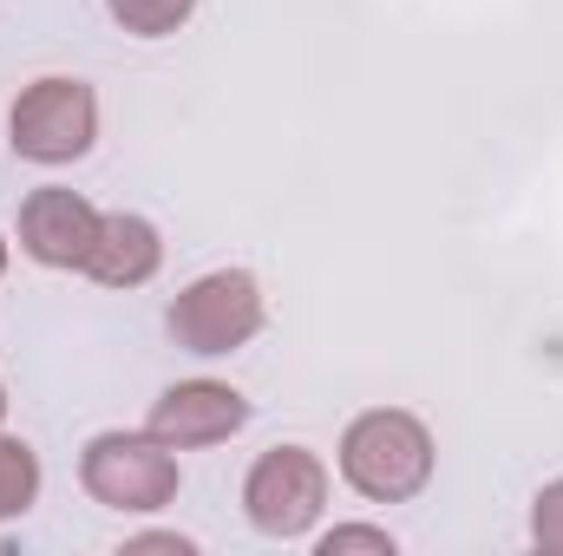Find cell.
<instances>
[{
    "instance_id": "6da1fadb",
    "label": "cell",
    "mask_w": 563,
    "mask_h": 556,
    "mask_svg": "<svg viewBox=\"0 0 563 556\" xmlns=\"http://www.w3.org/2000/svg\"><path fill=\"white\" fill-rule=\"evenodd\" d=\"M341 478L367 504H407L432 478V432L400 407H374L341 432Z\"/></svg>"
},
{
    "instance_id": "7a4b0ae2",
    "label": "cell",
    "mask_w": 563,
    "mask_h": 556,
    "mask_svg": "<svg viewBox=\"0 0 563 556\" xmlns=\"http://www.w3.org/2000/svg\"><path fill=\"white\" fill-rule=\"evenodd\" d=\"M79 485L106 511H164L177 498V452L151 432H99L79 458Z\"/></svg>"
},
{
    "instance_id": "3957f363",
    "label": "cell",
    "mask_w": 563,
    "mask_h": 556,
    "mask_svg": "<svg viewBox=\"0 0 563 556\" xmlns=\"http://www.w3.org/2000/svg\"><path fill=\"white\" fill-rule=\"evenodd\" d=\"M263 334V288L250 269H217V276L190 281L170 301V341L184 354H236L243 341Z\"/></svg>"
},
{
    "instance_id": "277c9868",
    "label": "cell",
    "mask_w": 563,
    "mask_h": 556,
    "mask_svg": "<svg viewBox=\"0 0 563 556\" xmlns=\"http://www.w3.org/2000/svg\"><path fill=\"white\" fill-rule=\"evenodd\" d=\"M7 132H13V151L26 164H73L99 138V99L86 79H33L13 99Z\"/></svg>"
},
{
    "instance_id": "5b68a950",
    "label": "cell",
    "mask_w": 563,
    "mask_h": 556,
    "mask_svg": "<svg viewBox=\"0 0 563 556\" xmlns=\"http://www.w3.org/2000/svg\"><path fill=\"white\" fill-rule=\"evenodd\" d=\"M243 511L263 537H308L328 511V465L308 445H276L243 478Z\"/></svg>"
},
{
    "instance_id": "8992f818",
    "label": "cell",
    "mask_w": 563,
    "mask_h": 556,
    "mask_svg": "<svg viewBox=\"0 0 563 556\" xmlns=\"http://www.w3.org/2000/svg\"><path fill=\"white\" fill-rule=\"evenodd\" d=\"M250 425V400L223 380H177L157 407H151V438H164L170 452H197V445H217L230 432Z\"/></svg>"
},
{
    "instance_id": "52a82bcc",
    "label": "cell",
    "mask_w": 563,
    "mask_h": 556,
    "mask_svg": "<svg viewBox=\"0 0 563 556\" xmlns=\"http://www.w3.org/2000/svg\"><path fill=\"white\" fill-rule=\"evenodd\" d=\"M92 236H99V210L79 190H33L20 203V249L40 269H86Z\"/></svg>"
},
{
    "instance_id": "ba28073f",
    "label": "cell",
    "mask_w": 563,
    "mask_h": 556,
    "mask_svg": "<svg viewBox=\"0 0 563 556\" xmlns=\"http://www.w3.org/2000/svg\"><path fill=\"white\" fill-rule=\"evenodd\" d=\"M157 263H164V243H157V230L144 216L99 210V236L86 249V276L106 281V288H139V281L157 276Z\"/></svg>"
},
{
    "instance_id": "9c48e42d",
    "label": "cell",
    "mask_w": 563,
    "mask_h": 556,
    "mask_svg": "<svg viewBox=\"0 0 563 556\" xmlns=\"http://www.w3.org/2000/svg\"><path fill=\"white\" fill-rule=\"evenodd\" d=\"M40 498V452L26 438H0V524Z\"/></svg>"
},
{
    "instance_id": "30bf717a",
    "label": "cell",
    "mask_w": 563,
    "mask_h": 556,
    "mask_svg": "<svg viewBox=\"0 0 563 556\" xmlns=\"http://www.w3.org/2000/svg\"><path fill=\"white\" fill-rule=\"evenodd\" d=\"M112 7V20L125 26V33H139V40H164V33H177L190 13H197V0H106Z\"/></svg>"
},
{
    "instance_id": "8fae6325",
    "label": "cell",
    "mask_w": 563,
    "mask_h": 556,
    "mask_svg": "<svg viewBox=\"0 0 563 556\" xmlns=\"http://www.w3.org/2000/svg\"><path fill=\"white\" fill-rule=\"evenodd\" d=\"M531 537H538V551L563 556V478H551V485L538 491V504H531Z\"/></svg>"
},
{
    "instance_id": "7c38bea8",
    "label": "cell",
    "mask_w": 563,
    "mask_h": 556,
    "mask_svg": "<svg viewBox=\"0 0 563 556\" xmlns=\"http://www.w3.org/2000/svg\"><path fill=\"white\" fill-rule=\"evenodd\" d=\"M321 556H347V551H374V556H394V537L387 531H374V524H334L321 544H314Z\"/></svg>"
},
{
    "instance_id": "4fadbf2b",
    "label": "cell",
    "mask_w": 563,
    "mask_h": 556,
    "mask_svg": "<svg viewBox=\"0 0 563 556\" xmlns=\"http://www.w3.org/2000/svg\"><path fill=\"white\" fill-rule=\"evenodd\" d=\"M125 551H177V556H190V537H132Z\"/></svg>"
},
{
    "instance_id": "5bb4252c",
    "label": "cell",
    "mask_w": 563,
    "mask_h": 556,
    "mask_svg": "<svg viewBox=\"0 0 563 556\" xmlns=\"http://www.w3.org/2000/svg\"><path fill=\"white\" fill-rule=\"evenodd\" d=\"M0 276H7V243H0Z\"/></svg>"
},
{
    "instance_id": "9a60e30c",
    "label": "cell",
    "mask_w": 563,
    "mask_h": 556,
    "mask_svg": "<svg viewBox=\"0 0 563 556\" xmlns=\"http://www.w3.org/2000/svg\"><path fill=\"white\" fill-rule=\"evenodd\" d=\"M0 413H7V387H0Z\"/></svg>"
}]
</instances>
